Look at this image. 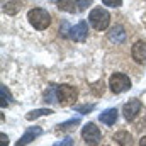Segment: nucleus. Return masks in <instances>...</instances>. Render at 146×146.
<instances>
[{"label": "nucleus", "mask_w": 146, "mask_h": 146, "mask_svg": "<svg viewBox=\"0 0 146 146\" xmlns=\"http://www.w3.org/2000/svg\"><path fill=\"white\" fill-rule=\"evenodd\" d=\"M88 22L95 31H106L109 27L110 22V15L109 12L102 7H95L90 14H88Z\"/></svg>", "instance_id": "nucleus-1"}, {"label": "nucleus", "mask_w": 146, "mask_h": 146, "mask_svg": "<svg viewBox=\"0 0 146 146\" xmlns=\"http://www.w3.org/2000/svg\"><path fill=\"white\" fill-rule=\"evenodd\" d=\"M27 19H29L31 26L37 31H42L51 24V15L44 9H31L29 14H27Z\"/></svg>", "instance_id": "nucleus-2"}, {"label": "nucleus", "mask_w": 146, "mask_h": 146, "mask_svg": "<svg viewBox=\"0 0 146 146\" xmlns=\"http://www.w3.org/2000/svg\"><path fill=\"white\" fill-rule=\"evenodd\" d=\"M56 95H58V102L63 106V107H66V106H72L73 102L76 100V97H78V90L72 87V85H58L56 87Z\"/></svg>", "instance_id": "nucleus-3"}, {"label": "nucleus", "mask_w": 146, "mask_h": 146, "mask_svg": "<svg viewBox=\"0 0 146 146\" xmlns=\"http://www.w3.org/2000/svg\"><path fill=\"white\" fill-rule=\"evenodd\" d=\"M109 87L114 94H122L131 88V80L124 73H114L109 78Z\"/></svg>", "instance_id": "nucleus-4"}, {"label": "nucleus", "mask_w": 146, "mask_h": 146, "mask_svg": "<svg viewBox=\"0 0 146 146\" xmlns=\"http://www.w3.org/2000/svg\"><path fill=\"white\" fill-rule=\"evenodd\" d=\"M82 138L88 146H97L100 141V131L94 122H87L82 129Z\"/></svg>", "instance_id": "nucleus-5"}, {"label": "nucleus", "mask_w": 146, "mask_h": 146, "mask_svg": "<svg viewBox=\"0 0 146 146\" xmlns=\"http://www.w3.org/2000/svg\"><path fill=\"white\" fill-rule=\"evenodd\" d=\"M87 36H88V24L85 21H80L75 27L70 29V37L76 42H83L87 39Z\"/></svg>", "instance_id": "nucleus-6"}, {"label": "nucleus", "mask_w": 146, "mask_h": 146, "mask_svg": "<svg viewBox=\"0 0 146 146\" xmlns=\"http://www.w3.org/2000/svg\"><path fill=\"white\" fill-rule=\"evenodd\" d=\"M139 110H141V102H139L138 99L129 100V102H127V104H124V107H122L124 119H126V121H134V119H136V115L139 114Z\"/></svg>", "instance_id": "nucleus-7"}, {"label": "nucleus", "mask_w": 146, "mask_h": 146, "mask_svg": "<svg viewBox=\"0 0 146 146\" xmlns=\"http://www.w3.org/2000/svg\"><path fill=\"white\" fill-rule=\"evenodd\" d=\"M42 134V129L41 127H37V126H34V127H29L21 138H19V141L15 143V146H26V145H29L31 141H34L37 136H41Z\"/></svg>", "instance_id": "nucleus-8"}, {"label": "nucleus", "mask_w": 146, "mask_h": 146, "mask_svg": "<svg viewBox=\"0 0 146 146\" xmlns=\"http://www.w3.org/2000/svg\"><path fill=\"white\" fill-rule=\"evenodd\" d=\"M131 56L136 63H146V42L145 41H138L133 49H131Z\"/></svg>", "instance_id": "nucleus-9"}, {"label": "nucleus", "mask_w": 146, "mask_h": 146, "mask_svg": "<svg viewBox=\"0 0 146 146\" xmlns=\"http://www.w3.org/2000/svg\"><path fill=\"white\" fill-rule=\"evenodd\" d=\"M109 39L112 42H115V44H121V42H124L126 41V33H124V27L122 26H115V27H112L109 33Z\"/></svg>", "instance_id": "nucleus-10"}, {"label": "nucleus", "mask_w": 146, "mask_h": 146, "mask_svg": "<svg viewBox=\"0 0 146 146\" xmlns=\"http://www.w3.org/2000/svg\"><path fill=\"white\" fill-rule=\"evenodd\" d=\"M99 119H100V122L102 124H107V126H112V124H115V121H117V109H107L104 110L100 115H99Z\"/></svg>", "instance_id": "nucleus-11"}, {"label": "nucleus", "mask_w": 146, "mask_h": 146, "mask_svg": "<svg viewBox=\"0 0 146 146\" xmlns=\"http://www.w3.org/2000/svg\"><path fill=\"white\" fill-rule=\"evenodd\" d=\"M114 139L119 143L121 146H133V136L127 133V131H119V133H115L114 134Z\"/></svg>", "instance_id": "nucleus-12"}, {"label": "nucleus", "mask_w": 146, "mask_h": 146, "mask_svg": "<svg viewBox=\"0 0 146 146\" xmlns=\"http://www.w3.org/2000/svg\"><path fill=\"white\" fill-rule=\"evenodd\" d=\"M2 9H3V12H7V14H17L19 10H21V3H19V0H2Z\"/></svg>", "instance_id": "nucleus-13"}, {"label": "nucleus", "mask_w": 146, "mask_h": 146, "mask_svg": "<svg viewBox=\"0 0 146 146\" xmlns=\"http://www.w3.org/2000/svg\"><path fill=\"white\" fill-rule=\"evenodd\" d=\"M76 5H78V3H76L75 0H60V2H58V9L63 10V12H70V14L78 12V7H76Z\"/></svg>", "instance_id": "nucleus-14"}, {"label": "nucleus", "mask_w": 146, "mask_h": 146, "mask_svg": "<svg viewBox=\"0 0 146 146\" xmlns=\"http://www.w3.org/2000/svg\"><path fill=\"white\" fill-rule=\"evenodd\" d=\"M51 114H54L53 109H36V110L27 112V114H26V119H27V121H34V119L41 117V115H51Z\"/></svg>", "instance_id": "nucleus-15"}, {"label": "nucleus", "mask_w": 146, "mask_h": 146, "mask_svg": "<svg viewBox=\"0 0 146 146\" xmlns=\"http://www.w3.org/2000/svg\"><path fill=\"white\" fill-rule=\"evenodd\" d=\"M0 97H2V107H5V106H9L10 104V100H12V97H10V94H9V90H7V87L5 85H0Z\"/></svg>", "instance_id": "nucleus-16"}, {"label": "nucleus", "mask_w": 146, "mask_h": 146, "mask_svg": "<svg viewBox=\"0 0 146 146\" xmlns=\"http://www.w3.org/2000/svg\"><path fill=\"white\" fill-rule=\"evenodd\" d=\"M80 124V119L78 117H75V119H70V121H66V122H61L60 126H58V129L60 131H66V129H70V127H75V126H78Z\"/></svg>", "instance_id": "nucleus-17"}, {"label": "nucleus", "mask_w": 146, "mask_h": 146, "mask_svg": "<svg viewBox=\"0 0 146 146\" xmlns=\"http://www.w3.org/2000/svg\"><path fill=\"white\" fill-rule=\"evenodd\" d=\"M94 107H95L94 104H90V106L87 104V106H76L75 110H76V112H80V114H88L90 110H94Z\"/></svg>", "instance_id": "nucleus-18"}, {"label": "nucleus", "mask_w": 146, "mask_h": 146, "mask_svg": "<svg viewBox=\"0 0 146 146\" xmlns=\"http://www.w3.org/2000/svg\"><path fill=\"white\" fill-rule=\"evenodd\" d=\"M92 92H94L95 95H102V94H104V82L95 83V85L92 87Z\"/></svg>", "instance_id": "nucleus-19"}, {"label": "nucleus", "mask_w": 146, "mask_h": 146, "mask_svg": "<svg viewBox=\"0 0 146 146\" xmlns=\"http://www.w3.org/2000/svg\"><path fill=\"white\" fill-rule=\"evenodd\" d=\"M102 3L107 5V7H121L122 0H102Z\"/></svg>", "instance_id": "nucleus-20"}, {"label": "nucleus", "mask_w": 146, "mask_h": 146, "mask_svg": "<svg viewBox=\"0 0 146 146\" xmlns=\"http://www.w3.org/2000/svg\"><path fill=\"white\" fill-rule=\"evenodd\" d=\"M53 146H73V139L72 138H65L61 141H56Z\"/></svg>", "instance_id": "nucleus-21"}, {"label": "nucleus", "mask_w": 146, "mask_h": 146, "mask_svg": "<svg viewBox=\"0 0 146 146\" xmlns=\"http://www.w3.org/2000/svg\"><path fill=\"white\" fill-rule=\"evenodd\" d=\"M90 2H92V0H78V5H80V9L83 10V9H87V5H90Z\"/></svg>", "instance_id": "nucleus-22"}, {"label": "nucleus", "mask_w": 146, "mask_h": 146, "mask_svg": "<svg viewBox=\"0 0 146 146\" xmlns=\"http://www.w3.org/2000/svg\"><path fill=\"white\" fill-rule=\"evenodd\" d=\"M0 139H2V145L0 146H9V138H7V134H0Z\"/></svg>", "instance_id": "nucleus-23"}, {"label": "nucleus", "mask_w": 146, "mask_h": 146, "mask_svg": "<svg viewBox=\"0 0 146 146\" xmlns=\"http://www.w3.org/2000/svg\"><path fill=\"white\" fill-rule=\"evenodd\" d=\"M139 146H146V136H145V138H141V141H139Z\"/></svg>", "instance_id": "nucleus-24"}, {"label": "nucleus", "mask_w": 146, "mask_h": 146, "mask_svg": "<svg viewBox=\"0 0 146 146\" xmlns=\"http://www.w3.org/2000/svg\"><path fill=\"white\" fill-rule=\"evenodd\" d=\"M49 2H60V0H49Z\"/></svg>", "instance_id": "nucleus-25"}]
</instances>
